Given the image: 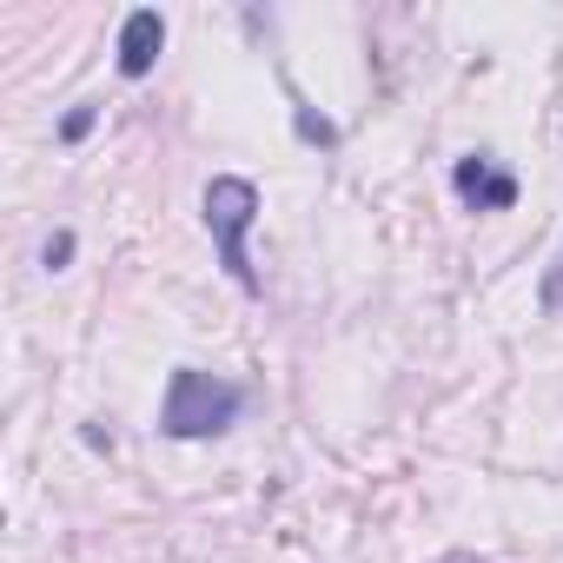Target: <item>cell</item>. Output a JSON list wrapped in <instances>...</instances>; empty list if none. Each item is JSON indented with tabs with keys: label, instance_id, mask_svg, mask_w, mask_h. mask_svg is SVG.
I'll return each mask as SVG.
<instances>
[{
	"label": "cell",
	"instance_id": "52a82bcc",
	"mask_svg": "<svg viewBox=\"0 0 563 563\" xmlns=\"http://www.w3.org/2000/svg\"><path fill=\"white\" fill-rule=\"evenodd\" d=\"M93 120H100L93 107H74V113L60 120V140H87V133H93Z\"/></svg>",
	"mask_w": 563,
	"mask_h": 563
},
{
	"label": "cell",
	"instance_id": "5b68a950",
	"mask_svg": "<svg viewBox=\"0 0 563 563\" xmlns=\"http://www.w3.org/2000/svg\"><path fill=\"white\" fill-rule=\"evenodd\" d=\"M292 126H299V140H312V146H339V126H332L325 113H312V100H299V93H292Z\"/></svg>",
	"mask_w": 563,
	"mask_h": 563
},
{
	"label": "cell",
	"instance_id": "7a4b0ae2",
	"mask_svg": "<svg viewBox=\"0 0 563 563\" xmlns=\"http://www.w3.org/2000/svg\"><path fill=\"white\" fill-rule=\"evenodd\" d=\"M252 219H258V186L252 179L225 173V179L206 186V232L219 245V265L232 272V286H245V292H258V272H252V252H245Z\"/></svg>",
	"mask_w": 563,
	"mask_h": 563
},
{
	"label": "cell",
	"instance_id": "6da1fadb",
	"mask_svg": "<svg viewBox=\"0 0 563 563\" xmlns=\"http://www.w3.org/2000/svg\"><path fill=\"white\" fill-rule=\"evenodd\" d=\"M239 411H245V391H239V385H225V378H212V372L179 365V372L166 378L159 431H166V438H219Z\"/></svg>",
	"mask_w": 563,
	"mask_h": 563
},
{
	"label": "cell",
	"instance_id": "8992f818",
	"mask_svg": "<svg viewBox=\"0 0 563 563\" xmlns=\"http://www.w3.org/2000/svg\"><path fill=\"white\" fill-rule=\"evenodd\" d=\"M537 306H543V312H563V252H556V265H550V278H543Z\"/></svg>",
	"mask_w": 563,
	"mask_h": 563
},
{
	"label": "cell",
	"instance_id": "277c9868",
	"mask_svg": "<svg viewBox=\"0 0 563 563\" xmlns=\"http://www.w3.org/2000/svg\"><path fill=\"white\" fill-rule=\"evenodd\" d=\"M451 179H457V192H464L477 212H504V206H517V179H510V173H497L484 153L457 159V173H451Z\"/></svg>",
	"mask_w": 563,
	"mask_h": 563
},
{
	"label": "cell",
	"instance_id": "3957f363",
	"mask_svg": "<svg viewBox=\"0 0 563 563\" xmlns=\"http://www.w3.org/2000/svg\"><path fill=\"white\" fill-rule=\"evenodd\" d=\"M113 54H120V74H126V80H146V74L159 67V54H166V21H159V8H133Z\"/></svg>",
	"mask_w": 563,
	"mask_h": 563
},
{
	"label": "cell",
	"instance_id": "ba28073f",
	"mask_svg": "<svg viewBox=\"0 0 563 563\" xmlns=\"http://www.w3.org/2000/svg\"><path fill=\"white\" fill-rule=\"evenodd\" d=\"M41 258H47V272H60V265H67V258H74V232H54V239H47V252H41Z\"/></svg>",
	"mask_w": 563,
	"mask_h": 563
}]
</instances>
